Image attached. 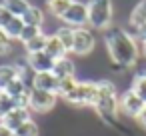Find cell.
Returning a JSON list of instances; mask_svg holds the SVG:
<instances>
[{
    "mask_svg": "<svg viewBox=\"0 0 146 136\" xmlns=\"http://www.w3.org/2000/svg\"><path fill=\"white\" fill-rule=\"evenodd\" d=\"M104 42H106L108 56H110V60L116 66H120V68H132L138 62L140 48L136 44V38L128 30L112 26V28L106 30Z\"/></svg>",
    "mask_w": 146,
    "mask_h": 136,
    "instance_id": "cell-1",
    "label": "cell"
},
{
    "mask_svg": "<svg viewBox=\"0 0 146 136\" xmlns=\"http://www.w3.org/2000/svg\"><path fill=\"white\" fill-rule=\"evenodd\" d=\"M120 98L116 94V86L110 82V80H100L98 82V100L94 104V110L96 114L106 122V124H112L120 112Z\"/></svg>",
    "mask_w": 146,
    "mask_h": 136,
    "instance_id": "cell-2",
    "label": "cell"
},
{
    "mask_svg": "<svg viewBox=\"0 0 146 136\" xmlns=\"http://www.w3.org/2000/svg\"><path fill=\"white\" fill-rule=\"evenodd\" d=\"M114 6L112 0H90L88 4V26L94 30H108L112 28Z\"/></svg>",
    "mask_w": 146,
    "mask_h": 136,
    "instance_id": "cell-3",
    "label": "cell"
},
{
    "mask_svg": "<svg viewBox=\"0 0 146 136\" xmlns=\"http://www.w3.org/2000/svg\"><path fill=\"white\" fill-rule=\"evenodd\" d=\"M64 100L74 106H92L94 108V104L98 100V82H90V80L78 82L76 88Z\"/></svg>",
    "mask_w": 146,
    "mask_h": 136,
    "instance_id": "cell-4",
    "label": "cell"
},
{
    "mask_svg": "<svg viewBox=\"0 0 146 136\" xmlns=\"http://www.w3.org/2000/svg\"><path fill=\"white\" fill-rule=\"evenodd\" d=\"M60 20L70 28H86V24H88V6L80 4V2H72L70 8L62 14Z\"/></svg>",
    "mask_w": 146,
    "mask_h": 136,
    "instance_id": "cell-5",
    "label": "cell"
},
{
    "mask_svg": "<svg viewBox=\"0 0 146 136\" xmlns=\"http://www.w3.org/2000/svg\"><path fill=\"white\" fill-rule=\"evenodd\" d=\"M56 100H58V94L32 88L30 90V112L44 114V112H48V110H52L56 106Z\"/></svg>",
    "mask_w": 146,
    "mask_h": 136,
    "instance_id": "cell-6",
    "label": "cell"
},
{
    "mask_svg": "<svg viewBox=\"0 0 146 136\" xmlns=\"http://www.w3.org/2000/svg\"><path fill=\"white\" fill-rule=\"evenodd\" d=\"M96 46V38L92 34V30L88 28H74V46H72V54L76 56H88Z\"/></svg>",
    "mask_w": 146,
    "mask_h": 136,
    "instance_id": "cell-7",
    "label": "cell"
},
{
    "mask_svg": "<svg viewBox=\"0 0 146 136\" xmlns=\"http://www.w3.org/2000/svg\"><path fill=\"white\" fill-rule=\"evenodd\" d=\"M120 112L124 114V116H130V118H136L140 112H142V108L146 106V102L138 96V94H134L132 90H126L122 96H120Z\"/></svg>",
    "mask_w": 146,
    "mask_h": 136,
    "instance_id": "cell-8",
    "label": "cell"
},
{
    "mask_svg": "<svg viewBox=\"0 0 146 136\" xmlns=\"http://www.w3.org/2000/svg\"><path fill=\"white\" fill-rule=\"evenodd\" d=\"M54 62L56 60L52 56H48L46 52H32V54L26 56V66L34 74H38V72H52Z\"/></svg>",
    "mask_w": 146,
    "mask_h": 136,
    "instance_id": "cell-9",
    "label": "cell"
},
{
    "mask_svg": "<svg viewBox=\"0 0 146 136\" xmlns=\"http://www.w3.org/2000/svg\"><path fill=\"white\" fill-rule=\"evenodd\" d=\"M26 120H30V108H14L4 118H0V122H2L6 128H10L12 132H16Z\"/></svg>",
    "mask_w": 146,
    "mask_h": 136,
    "instance_id": "cell-10",
    "label": "cell"
},
{
    "mask_svg": "<svg viewBox=\"0 0 146 136\" xmlns=\"http://www.w3.org/2000/svg\"><path fill=\"white\" fill-rule=\"evenodd\" d=\"M128 24H130V34L136 36L144 26H146V0H140V2L134 6V10L130 12V18H128Z\"/></svg>",
    "mask_w": 146,
    "mask_h": 136,
    "instance_id": "cell-11",
    "label": "cell"
},
{
    "mask_svg": "<svg viewBox=\"0 0 146 136\" xmlns=\"http://www.w3.org/2000/svg\"><path fill=\"white\" fill-rule=\"evenodd\" d=\"M32 88L58 94V78H56L52 72H38V74H34V78H32Z\"/></svg>",
    "mask_w": 146,
    "mask_h": 136,
    "instance_id": "cell-12",
    "label": "cell"
},
{
    "mask_svg": "<svg viewBox=\"0 0 146 136\" xmlns=\"http://www.w3.org/2000/svg\"><path fill=\"white\" fill-rule=\"evenodd\" d=\"M74 72H76V66H74V62H72L68 56L58 58V60L54 62L52 74H54L58 80H62V78H70V76H74Z\"/></svg>",
    "mask_w": 146,
    "mask_h": 136,
    "instance_id": "cell-13",
    "label": "cell"
},
{
    "mask_svg": "<svg viewBox=\"0 0 146 136\" xmlns=\"http://www.w3.org/2000/svg\"><path fill=\"white\" fill-rule=\"evenodd\" d=\"M44 52H46L48 56H52L54 60H58V58H64V56L68 54V52H66V48L62 46V42L58 40V36H56V34H50V36H48Z\"/></svg>",
    "mask_w": 146,
    "mask_h": 136,
    "instance_id": "cell-14",
    "label": "cell"
},
{
    "mask_svg": "<svg viewBox=\"0 0 146 136\" xmlns=\"http://www.w3.org/2000/svg\"><path fill=\"white\" fill-rule=\"evenodd\" d=\"M18 76H20L18 66H14V64H0V90H4Z\"/></svg>",
    "mask_w": 146,
    "mask_h": 136,
    "instance_id": "cell-15",
    "label": "cell"
},
{
    "mask_svg": "<svg viewBox=\"0 0 146 136\" xmlns=\"http://www.w3.org/2000/svg\"><path fill=\"white\" fill-rule=\"evenodd\" d=\"M32 90V86L30 84H26L20 76L16 78V80H12L6 88H4V92L8 94V96H12V98H18V96H22V94H28Z\"/></svg>",
    "mask_w": 146,
    "mask_h": 136,
    "instance_id": "cell-16",
    "label": "cell"
},
{
    "mask_svg": "<svg viewBox=\"0 0 146 136\" xmlns=\"http://www.w3.org/2000/svg\"><path fill=\"white\" fill-rule=\"evenodd\" d=\"M22 20H24L26 26H38V28H40L42 22H44V12H42L38 6H32V4H30V8L24 12Z\"/></svg>",
    "mask_w": 146,
    "mask_h": 136,
    "instance_id": "cell-17",
    "label": "cell"
},
{
    "mask_svg": "<svg viewBox=\"0 0 146 136\" xmlns=\"http://www.w3.org/2000/svg\"><path fill=\"white\" fill-rule=\"evenodd\" d=\"M2 6H4L12 16H18V18H22V16H24V12L30 8L28 0H4Z\"/></svg>",
    "mask_w": 146,
    "mask_h": 136,
    "instance_id": "cell-18",
    "label": "cell"
},
{
    "mask_svg": "<svg viewBox=\"0 0 146 136\" xmlns=\"http://www.w3.org/2000/svg\"><path fill=\"white\" fill-rule=\"evenodd\" d=\"M56 36H58V40L62 42V46L66 48V52H72V46H74V28H70V26H60L56 32H54Z\"/></svg>",
    "mask_w": 146,
    "mask_h": 136,
    "instance_id": "cell-19",
    "label": "cell"
},
{
    "mask_svg": "<svg viewBox=\"0 0 146 136\" xmlns=\"http://www.w3.org/2000/svg\"><path fill=\"white\" fill-rule=\"evenodd\" d=\"M24 26H26V24H24V20H22V18H18V16H14V18L4 26V32H6L12 40H18V38H20V34H22V30H24Z\"/></svg>",
    "mask_w": 146,
    "mask_h": 136,
    "instance_id": "cell-20",
    "label": "cell"
},
{
    "mask_svg": "<svg viewBox=\"0 0 146 136\" xmlns=\"http://www.w3.org/2000/svg\"><path fill=\"white\" fill-rule=\"evenodd\" d=\"M70 4H72V0H46V6H48L50 14L58 16V18H62V14L70 8Z\"/></svg>",
    "mask_w": 146,
    "mask_h": 136,
    "instance_id": "cell-21",
    "label": "cell"
},
{
    "mask_svg": "<svg viewBox=\"0 0 146 136\" xmlns=\"http://www.w3.org/2000/svg\"><path fill=\"white\" fill-rule=\"evenodd\" d=\"M130 90H132L134 94H138V96L146 102V72H138V74L134 76Z\"/></svg>",
    "mask_w": 146,
    "mask_h": 136,
    "instance_id": "cell-22",
    "label": "cell"
},
{
    "mask_svg": "<svg viewBox=\"0 0 146 136\" xmlns=\"http://www.w3.org/2000/svg\"><path fill=\"white\" fill-rule=\"evenodd\" d=\"M46 40H48V36L40 32L36 38H32L30 42H26L24 48H26L28 54H32V52H44V48H46Z\"/></svg>",
    "mask_w": 146,
    "mask_h": 136,
    "instance_id": "cell-23",
    "label": "cell"
},
{
    "mask_svg": "<svg viewBox=\"0 0 146 136\" xmlns=\"http://www.w3.org/2000/svg\"><path fill=\"white\" fill-rule=\"evenodd\" d=\"M76 84H78V80H76L74 76L58 80V96H60V98H66V96H68L74 88H76Z\"/></svg>",
    "mask_w": 146,
    "mask_h": 136,
    "instance_id": "cell-24",
    "label": "cell"
},
{
    "mask_svg": "<svg viewBox=\"0 0 146 136\" xmlns=\"http://www.w3.org/2000/svg\"><path fill=\"white\" fill-rule=\"evenodd\" d=\"M16 104H14V98L8 96L4 90H0V118H4L10 110H14Z\"/></svg>",
    "mask_w": 146,
    "mask_h": 136,
    "instance_id": "cell-25",
    "label": "cell"
},
{
    "mask_svg": "<svg viewBox=\"0 0 146 136\" xmlns=\"http://www.w3.org/2000/svg\"><path fill=\"white\" fill-rule=\"evenodd\" d=\"M38 132H40V130H38V124L30 118V120H26L14 134H18V136H38Z\"/></svg>",
    "mask_w": 146,
    "mask_h": 136,
    "instance_id": "cell-26",
    "label": "cell"
},
{
    "mask_svg": "<svg viewBox=\"0 0 146 136\" xmlns=\"http://www.w3.org/2000/svg\"><path fill=\"white\" fill-rule=\"evenodd\" d=\"M40 32H42V30H40L38 26H24V30H22V34H20L18 40H20L22 44H26V42H30L32 38H36Z\"/></svg>",
    "mask_w": 146,
    "mask_h": 136,
    "instance_id": "cell-27",
    "label": "cell"
},
{
    "mask_svg": "<svg viewBox=\"0 0 146 136\" xmlns=\"http://www.w3.org/2000/svg\"><path fill=\"white\" fill-rule=\"evenodd\" d=\"M12 48V38L4 32V28H0V54H8Z\"/></svg>",
    "mask_w": 146,
    "mask_h": 136,
    "instance_id": "cell-28",
    "label": "cell"
},
{
    "mask_svg": "<svg viewBox=\"0 0 146 136\" xmlns=\"http://www.w3.org/2000/svg\"><path fill=\"white\" fill-rule=\"evenodd\" d=\"M12 18H14V16H12V14H10V12L2 6V4H0V28H4V26H6Z\"/></svg>",
    "mask_w": 146,
    "mask_h": 136,
    "instance_id": "cell-29",
    "label": "cell"
},
{
    "mask_svg": "<svg viewBox=\"0 0 146 136\" xmlns=\"http://www.w3.org/2000/svg\"><path fill=\"white\" fill-rule=\"evenodd\" d=\"M134 120H136V122L140 124V128H144V130H146V106L142 108V112H140V114H138V116H136Z\"/></svg>",
    "mask_w": 146,
    "mask_h": 136,
    "instance_id": "cell-30",
    "label": "cell"
},
{
    "mask_svg": "<svg viewBox=\"0 0 146 136\" xmlns=\"http://www.w3.org/2000/svg\"><path fill=\"white\" fill-rule=\"evenodd\" d=\"M0 136H12V130H10V128H6L2 122H0Z\"/></svg>",
    "mask_w": 146,
    "mask_h": 136,
    "instance_id": "cell-31",
    "label": "cell"
},
{
    "mask_svg": "<svg viewBox=\"0 0 146 136\" xmlns=\"http://www.w3.org/2000/svg\"><path fill=\"white\" fill-rule=\"evenodd\" d=\"M140 50H142V54L146 56V40H142V46H140Z\"/></svg>",
    "mask_w": 146,
    "mask_h": 136,
    "instance_id": "cell-32",
    "label": "cell"
},
{
    "mask_svg": "<svg viewBox=\"0 0 146 136\" xmlns=\"http://www.w3.org/2000/svg\"><path fill=\"white\" fill-rule=\"evenodd\" d=\"M72 2H80V4H86V6H88V4H90V0H72Z\"/></svg>",
    "mask_w": 146,
    "mask_h": 136,
    "instance_id": "cell-33",
    "label": "cell"
},
{
    "mask_svg": "<svg viewBox=\"0 0 146 136\" xmlns=\"http://www.w3.org/2000/svg\"><path fill=\"white\" fill-rule=\"evenodd\" d=\"M12 136H18V134H14V132H12Z\"/></svg>",
    "mask_w": 146,
    "mask_h": 136,
    "instance_id": "cell-34",
    "label": "cell"
}]
</instances>
